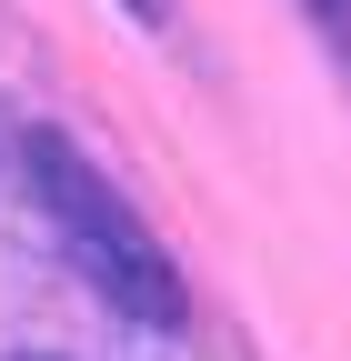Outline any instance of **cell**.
<instances>
[{
  "instance_id": "cell-1",
  "label": "cell",
  "mask_w": 351,
  "mask_h": 361,
  "mask_svg": "<svg viewBox=\"0 0 351 361\" xmlns=\"http://www.w3.org/2000/svg\"><path fill=\"white\" fill-rule=\"evenodd\" d=\"M20 161H30V201H40V221H51V241L91 271V291L121 301L141 331H181V322H191L181 271H171V251L151 241V221L91 171V151H70L61 130H30Z\"/></svg>"
},
{
  "instance_id": "cell-3",
  "label": "cell",
  "mask_w": 351,
  "mask_h": 361,
  "mask_svg": "<svg viewBox=\"0 0 351 361\" xmlns=\"http://www.w3.org/2000/svg\"><path fill=\"white\" fill-rule=\"evenodd\" d=\"M312 11H321V20H331V11H351V0H312Z\"/></svg>"
},
{
  "instance_id": "cell-2",
  "label": "cell",
  "mask_w": 351,
  "mask_h": 361,
  "mask_svg": "<svg viewBox=\"0 0 351 361\" xmlns=\"http://www.w3.org/2000/svg\"><path fill=\"white\" fill-rule=\"evenodd\" d=\"M130 11H141V20H161V11H171V0H130Z\"/></svg>"
},
{
  "instance_id": "cell-4",
  "label": "cell",
  "mask_w": 351,
  "mask_h": 361,
  "mask_svg": "<svg viewBox=\"0 0 351 361\" xmlns=\"http://www.w3.org/2000/svg\"><path fill=\"white\" fill-rule=\"evenodd\" d=\"M20 361H51V351H20Z\"/></svg>"
}]
</instances>
